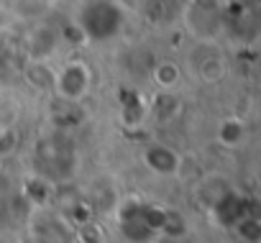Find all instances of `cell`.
I'll return each mask as SVG.
<instances>
[{
  "instance_id": "6da1fadb",
  "label": "cell",
  "mask_w": 261,
  "mask_h": 243,
  "mask_svg": "<svg viewBox=\"0 0 261 243\" xmlns=\"http://www.w3.org/2000/svg\"><path fill=\"white\" fill-rule=\"evenodd\" d=\"M26 238L31 243H74L77 228L54 207H34Z\"/></svg>"
},
{
  "instance_id": "7a4b0ae2",
  "label": "cell",
  "mask_w": 261,
  "mask_h": 243,
  "mask_svg": "<svg viewBox=\"0 0 261 243\" xmlns=\"http://www.w3.org/2000/svg\"><path fill=\"white\" fill-rule=\"evenodd\" d=\"M87 39H110L120 29V11L110 0H87L80 11V26Z\"/></svg>"
},
{
  "instance_id": "3957f363",
  "label": "cell",
  "mask_w": 261,
  "mask_h": 243,
  "mask_svg": "<svg viewBox=\"0 0 261 243\" xmlns=\"http://www.w3.org/2000/svg\"><path fill=\"white\" fill-rule=\"evenodd\" d=\"M90 69L82 64V62H69L64 69H59L54 74V92L64 100V102H80L87 90H90Z\"/></svg>"
},
{
  "instance_id": "277c9868",
  "label": "cell",
  "mask_w": 261,
  "mask_h": 243,
  "mask_svg": "<svg viewBox=\"0 0 261 243\" xmlns=\"http://www.w3.org/2000/svg\"><path fill=\"white\" fill-rule=\"evenodd\" d=\"M187 26L197 39H215L220 26V6L218 0H192L187 8Z\"/></svg>"
},
{
  "instance_id": "5b68a950",
  "label": "cell",
  "mask_w": 261,
  "mask_h": 243,
  "mask_svg": "<svg viewBox=\"0 0 261 243\" xmlns=\"http://www.w3.org/2000/svg\"><path fill=\"white\" fill-rule=\"evenodd\" d=\"M144 164L151 169V172H156V174H162V177H169V174H177L179 172V156H177V151H172L169 146H162V144H154V146H149L146 151H144Z\"/></svg>"
},
{
  "instance_id": "8992f818",
  "label": "cell",
  "mask_w": 261,
  "mask_h": 243,
  "mask_svg": "<svg viewBox=\"0 0 261 243\" xmlns=\"http://www.w3.org/2000/svg\"><path fill=\"white\" fill-rule=\"evenodd\" d=\"M197 54H200L197 77H202L205 82H218V79H223V74H225V62H223V57H220L213 46H207V44L197 46Z\"/></svg>"
},
{
  "instance_id": "52a82bcc",
  "label": "cell",
  "mask_w": 261,
  "mask_h": 243,
  "mask_svg": "<svg viewBox=\"0 0 261 243\" xmlns=\"http://www.w3.org/2000/svg\"><path fill=\"white\" fill-rule=\"evenodd\" d=\"M29 49L36 57V62H44L57 49V31L51 26H39L29 34Z\"/></svg>"
},
{
  "instance_id": "ba28073f",
  "label": "cell",
  "mask_w": 261,
  "mask_h": 243,
  "mask_svg": "<svg viewBox=\"0 0 261 243\" xmlns=\"http://www.w3.org/2000/svg\"><path fill=\"white\" fill-rule=\"evenodd\" d=\"M151 113L156 120H162V123H169V120H174L179 113H182V102L174 92H164L159 90V95L154 97L151 102Z\"/></svg>"
},
{
  "instance_id": "9c48e42d",
  "label": "cell",
  "mask_w": 261,
  "mask_h": 243,
  "mask_svg": "<svg viewBox=\"0 0 261 243\" xmlns=\"http://www.w3.org/2000/svg\"><path fill=\"white\" fill-rule=\"evenodd\" d=\"M23 195L36 205V207H49L51 197H54V187L49 184V179L44 177H29L23 184Z\"/></svg>"
},
{
  "instance_id": "30bf717a",
  "label": "cell",
  "mask_w": 261,
  "mask_h": 243,
  "mask_svg": "<svg viewBox=\"0 0 261 243\" xmlns=\"http://www.w3.org/2000/svg\"><path fill=\"white\" fill-rule=\"evenodd\" d=\"M246 136V128L238 118H225L223 123L218 126V144L225 149H236Z\"/></svg>"
},
{
  "instance_id": "8fae6325",
  "label": "cell",
  "mask_w": 261,
  "mask_h": 243,
  "mask_svg": "<svg viewBox=\"0 0 261 243\" xmlns=\"http://www.w3.org/2000/svg\"><path fill=\"white\" fill-rule=\"evenodd\" d=\"M151 79L159 90L164 92H174V87L179 85V67L172 64V62H159L154 69H151Z\"/></svg>"
},
{
  "instance_id": "7c38bea8",
  "label": "cell",
  "mask_w": 261,
  "mask_h": 243,
  "mask_svg": "<svg viewBox=\"0 0 261 243\" xmlns=\"http://www.w3.org/2000/svg\"><path fill=\"white\" fill-rule=\"evenodd\" d=\"M54 69H49L44 62H31V67L26 69V77H29V82L31 85H36V87H41V90H46V87H54Z\"/></svg>"
},
{
  "instance_id": "4fadbf2b",
  "label": "cell",
  "mask_w": 261,
  "mask_h": 243,
  "mask_svg": "<svg viewBox=\"0 0 261 243\" xmlns=\"http://www.w3.org/2000/svg\"><path fill=\"white\" fill-rule=\"evenodd\" d=\"M233 228H236L238 238L246 240V243H258L261 240V223L256 218H251V215H243Z\"/></svg>"
},
{
  "instance_id": "5bb4252c",
  "label": "cell",
  "mask_w": 261,
  "mask_h": 243,
  "mask_svg": "<svg viewBox=\"0 0 261 243\" xmlns=\"http://www.w3.org/2000/svg\"><path fill=\"white\" fill-rule=\"evenodd\" d=\"M156 243H182V238H159Z\"/></svg>"
},
{
  "instance_id": "9a60e30c",
  "label": "cell",
  "mask_w": 261,
  "mask_h": 243,
  "mask_svg": "<svg viewBox=\"0 0 261 243\" xmlns=\"http://www.w3.org/2000/svg\"><path fill=\"white\" fill-rule=\"evenodd\" d=\"M18 243H31V240H29V238H23V240H18Z\"/></svg>"
}]
</instances>
